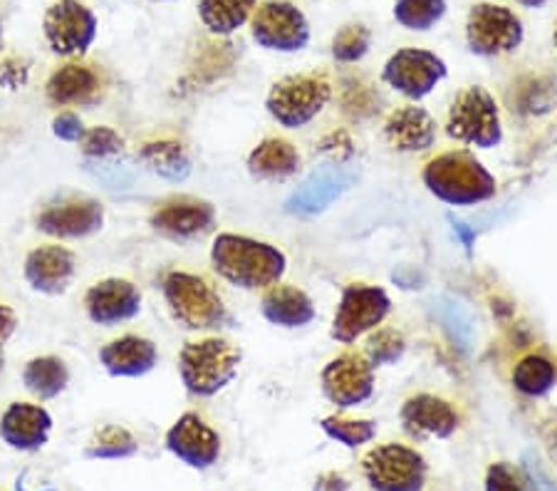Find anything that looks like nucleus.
I'll return each instance as SVG.
<instances>
[{
    "label": "nucleus",
    "instance_id": "f257e3e1",
    "mask_svg": "<svg viewBox=\"0 0 557 491\" xmlns=\"http://www.w3.org/2000/svg\"><path fill=\"white\" fill-rule=\"evenodd\" d=\"M211 266L223 281L244 291H268L281 283L287 258L281 248L244 234H219L211 246Z\"/></svg>",
    "mask_w": 557,
    "mask_h": 491
},
{
    "label": "nucleus",
    "instance_id": "f03ea898",
    "mask_svg": "<svg viewBox=\"0 0 557 491\" xmlns=\"http://www.w3.org/2000/svg\"><path fill=\"white\" fill-rule=\"evenodd\" d=\"M421 182L448 207H475L496 196L493 176L471 149H451L431 159L421 172Z\"/></svg>",
    "mask_w": 557,
    "mask_h": 491
},
{
    "label": "nucleus",
    "instance_id": "7ed1b4c3",
    "mask_svg": "<svg viewBox=\"0 0 557 491\" xmlns=\"http://www.w3.org/2000/svg\"><path fill=\"white\" fill-rule=\"evenodd\" d=\"M244 353L223 337H199L188 341L178 353V378L188 395L215 397L226 390L240 370Z\"/></svg>",
    "mask_w": 557,
    "mask_h": 491
},
{
    "label": "nucleus",
    "instance_id": "20e7f679",
    "mask_svg": "<svg viewBox=\"0 0 557 491\" xmlns=\"http://www.w3.org/2000/svg\"><path fill=\"white\" fill-rule=\"evenodd\" d=\"M166 308L178 326L196 333L231 328V312L219 291L199 273L169 271L161 281Z\"/></svg>",
    "mask_w": 557,
    "mask_h": 491
},
{
    "label": "nucleus",
    "instance_id": "39448f33",
    "mask_svg": "<svg viewBox=\"0 0 557 491\" xmlns=\"http://www.w3.org/2000/svg\"><path fill=\"white\" fill-rule=\"evenodd\" d=\"M332 100V85L325 75H287L271 87L265 110L285 130H300L325 110Z\"/></svg>",
    "mask_w": 557,
    "mask_h": 491
},
{
    "label": "nucleus",
    "instance_id": "423d86ee",
    "mask_svg": "<svg viewBox=\"0 0 557 491\" xmlns=\"http://www.w3.org/2000/svg\"><path fill=\"white\" fill-rule=\"evenodd\" d=\"M448 137L475 149H493L503 142L500 112L486 87L471 85L456 95L446 120Z\"/></svg>",
    "mask_w": 557,
    "mask_h": 491
},
{
    "label": "nucleus",
    "instance_id": "0eeeda50",
    "mask_svg": "<svg viewBox=\"0 0 557 491\" xmlns=\"http://www.w3.org/2000/svg\"><path fill=\"white\" fill-rule=\"evenodd\" d=\"M362 471L374 491H424L429 464L414 446L386 442L364 454Z\"/></svg>",
    "mask_w": 557,
    "mask_h": 491
},
{
    "label": "nucleus",
    "instance_id": "6e6552de",
    "mask_svg": "<svg viewBox=\"0 0 557 491\" xmlns=\"http://www.w3.org/2000/svg\"><path fill=\"white\" fill-rule=\"evenodd\" d=\"M389 312L392 298L380 285L349 283L343 289V296H339L335 308L330 337L343 345H352L362 335L380 328Z\"/></svg>",
    "mask_w": 557,
    "mask_h": 491
},
{
    "label": "nucleus",
    "instance_id": "1a4fd4ad",
    "mask_svg": "<svg viewBox=\"0 0 557 491\" xmlns=\"http://www.w3.org/2000/svg\"><path fill=\"white\" fill-rule=\"evenodd\" d=\"M250 35L263 50L298 52L310 42V23L298 5L287 0H265L250 15Z\"/></svg>",
    "mask_w": 557,
    "mask_h": 491
},
{
    "label": "nucleus",
    "instance_id": "9d476101",
    "mask_svg": "<svg viewBox=\"0 0 557 491\" xmlns=\"http://www.w3.org/2000/svg\"><path fill=\"white\" fill-rule=\"evenodd\" d=\"M97 15L79 0H55L42 17L48 48L60 58H83L97 40Z\"/></svg>",
    "mask_w": 557,
    "mask_h": 491
},
{
    "label": "nucleus",
    "instance_id": "9b49d317",
    "mask_svg": "<svg viewBox=\"0 0 557 491\" xmlns=\"http://www.w3.org/2000/svg\"><path fill=\"white\" fill-rule=\"evenodd\" d=\"M466 40L473 56H508L523 42V23L506 5L479 3L471 8L469 21H466Z\"/></svg>",
    "mask_w": 557,
    "mask_h": 491
},
{
    "label": "nucleus",
    "instance_id": "f8f14e48",
    "mask_svg": "<svg viewBox=\"0 0 557 491\" xmlns=\"http://www.w3.org/2000/svg\"><path fill=\"white\" fill-rule=\"evenodd\" d=\"M104 226V207L89 196L67 194L45 204L35 217V229L40 234L60 241H77L95 236Z\"/></svg>",
    "mask_w": 557,
    "mask_h": 491
},
{
    "label": "nucleus",
    "instance_id": "ddd939ff",
    "mask_svg": "<svg viewBox=\"0 0 557 491\" xmlns=\"http://www.w3.org/2000/svg\"><path fill=\"white\" fill-rule=\"evenodd\" d=\"M448 67L436 52L404 48L386 60L382 79L407 100H424L434 93L436 85L446 79Z\"/></svg>",
    "mask_w": 557,
    "mask_h": 491
},
{
    "label": "nucleus",
    "instance_id": "4468645a",
    "mask_svg": "<svg viewBox=\"0 0 557 491\" xmlns=\"http://www.w3.org/2000/svg\"><path fill=\"white\" fill-rule=\"evenodd\" d=\"M320 385L332 405L352 409L374 395V368L364 353H343L322 368Z\"/></svg>",
    "mask_w": 557,
    "mask_h": 491
},
{
    "label": "nucleus",
    "instance_id": "2eb2a0df",
    "mask_svg": "<svg viewBox=\"0 0 557 491\" xmlns=\"http://www.w3.org/2000/svg\"><path fill=\"white\" fill-rule=\"evenodd\" d=\"M164 444L172 457L191 469L206 471L221 459V434L201 415L184 413L169 427Z\"/></svg>",
    "mask_w": 557,
    "mask_h": 491
},
{
    "label": "nucleus",
    "instance_id": "dca6fc26",
    "mask_svg": "<svg viewBox=\"0 0 557 491\" xmlns=\"http://www.w3.org/2000/svg\"><path fill=\"white\" fill-rule=\"evenodd\" d=\"M151 229L172 241H194L211 234L215 226L213 204L196 196H172L157 204L149 217Z\"/></svg>",
    "mask_w": 557,
    "mask_h": 491
},
{
    "label": "nucleus",
    "instance_id": "f3484780",
    "mask_svg": "<svg viewBox=\"0 0 557 491\" xmlns=\"http://www.w3.org/2000/svg\"><path fill=\"white\" fill-rule=\"evenodd\" d=\"M355 184V172L343 164H325L305 179L285 201L290 217H318L349 192Z\"/></svg>",
    "mask_w": 557,
    "mask_h": 491
},
{
    "label": "nucleus",
    "instance_id": "a211bd4d",
    "mask_svg": "<svg viewBox=\"0 0 557 491\" xmlns=\"http://www.w3.org/2000/svg\"><path fill=\"white\" fill-rule=\"evenodd\" d=\"M85 312L102 328L129 323L141 312V291L127 279H102L87 289Z\"/></svg>",
    "mask_w": 557,
    "mask_h": 491
},
{
    "label": "nucleus",
    "instance_id": "6ab92c4d",
    "mask_svg": "<svg viewBox=\"0 0 557 491\" xmlns=\"http://www.w3.org/2000/svg\"><path fill=\"white\" fill-rule=\"evenodd\" d=\"M77 275V256L60 244H42L25 256L23 279L40 296H62Z\"/></svg>",
    "mask_w": 557,
    "mask_h": 491
},
{
    "label": "nucleus",
    "instance_id": "aec40b11",
    "mask_svg": "<svg viewBox=\"0 0 557 491\" xmlns=\"http://www.w3.org/2000/svg\"><path fill=\"white\" fill-rule=\"evenodd\" d=\"M52 415L35 402H11L0 415V440L11 450L33 454L50 442Z\"/></svg>",
    "mask_w": 557,
    "mask_h": 491
},
{
    "label": "nucleus",
    "instance_id": "412c9836",
    "mask_svg": "<svg viewBox=\"0 0 557 491\" xmlns=\"http://www.w3.org/2000/svg\"><path fill=\"white\" fill-rule=\"evenodd\" d=\"M45 95L55 107H89L104 95V77L89 62L70 60L48 77Z\"/></svg>",
    "mask_w": 557,
    "mask_h": 491
},
{
    "label": "nucleus",
    "instance_id": "4be33fe9",
    "mask_svg": "<svg viewBox=\"0 0 557 491\" xmlns=\"http://www.w3.org/2000/svg\"><path fill=\"white\" fill-rule=\"evenodd\" d=\"M399 417L404 430L414 437V440H429V437L448 440L458 430V425H461V417H458L451 402L429 395V392L411 395L401 405Z\"/></svg>",
    "mask_w": 557,
    "mask_h": 491
},
{
    "label": "nucleus",
    "instance_id": "5701e85b",
    "mask_svg": "<svg viewBox=\"0 0 557 491\" xmlns=\"http://www.w3.org/2000/svg\"><path fill=\"white\" fill-rule=\"evenodd\" d=\"M100 365L116 380L144 378L159 365V351L149 337L127 333L100 347Z\"/></svg>",
    "mask_w": 557,
    "mask_h": 491
},
{
    "label": "nucleus",
    "instance_id": "b1692460",
    "mask_svg": "<svg viewBox=\"0 0 557 491\" xmlns=\"http://www.w3.org/2000/svg\"><path fill=\"white\" fill-rule=\"evenodd\" d=\"M436 120L424 110V107L407 105L397 107L384 122V139L389 142L392 149L417 155L434 147L436 142Z\"/></svg>",
    "mask_w": 557,
    "mask_h": 491
},
{
    "label": "nucleus",
    "instance_id": "393cba45",
    "mask_svg": "<svg viewBox=\"0 0 557 491\" xmlns=\"http://www.w3.org/2000/svg\"><path fill=\"white\" fill-rule=\"evenodd\" d=\"M260 312L268 323L277 328H305L318 316L308 293L290 283L271 285L260 298Z\"/></svg>",
    "mask_w": 557,
    "mask_h": 491
},
{
    "label": "nucleus",
    "instance_id": "a878e982",
    "mask_svg": "<svg viewBox=\"0 0 557 491\" xmlns=\"http://www.w3.org/2000/svg\"><path fill=\"white\" fill-rule=\"evenodd\" d=\"M300 151L283 137H265L248 155V172L258 182H285L300 172Z\"/></svg>",
    "mask_w": 557,
    "mask_h": 491
},
{
    "label": "nucleus",
    "instance_id": "bb28decb",
    "mask_svg": "<svg viewBox=\"0 0 557 491\" xmlns=\"http://www.w3.org/2000/svg\"><path fill=\"white\" fill-rule=\"evenodd\" d=\"M23 385L38 400H55L70 385V368L58 355H38L25 363Z\"/></svg>",
    "mask_w": 557,
    "mask_h": 491
},
{
    "label": "nucleus",
    "instance_id": "cd10ccee",
    "mask_svg": "<svg viewBox=\"0 0 557 491\" xmlns=\"http://www.w3.org/2000/svg\"><path fill=\"white\" fill-rule=\"evenodd\" d=\"M137 159L151 174L166 179V182H184L191 174V157L174 139L144 142L137 151Z\"/></svg>",
    "mask_w": 557,
    "mask_h": 491
},
{
    "label": "nucleus",
    "instance_id": "c85d7f7f",
    "mask_svg": "<svg viewBox=\"0 0 557 491\" xmlns=\"http://www.w3.org/2000/svg\"><path fill=\"white\" fill-rule=\"evenodd\" d=\"M258 0H199L201 23L213 35H231L250 21Z\"/></svg>",
    "mask_w": 557,
    "mask_h": 491
},
{
    "label": "nucleus",
    "instance_id": "c756f323",
    "mask_svg": "<svg viewBox=\"0 0 557 491\" xmlns=\"http://www.w3.org/2000/svg\"><path fill=\"white\" fill-rule=\"evenodd\" d=\"M510 380H513V388L520 392V395L543 397L555 388L557 372H555V365L547 360V357L533 353V355L520 357L513 368V375H510Z\"/></svg>",
    "mask_w": 557,
    "mask_h": 491
},
{
    "label": "nucleus",
    "instance_id": "7c9ffc66",
    "mask_svg": "<svg viewBox=\"0 0 557 491\" xmlns=\"http://www.w3.org/2000/svg\"><path fill=\"white\" fill-rule=\"evenodd\" d=\"M139 452V444L134 440V434L122 425H104L92 434V440L87 442L85 454L89 459H102V462H116V459H129Z\"/></svg>",
    "mask_w": 557,
    "mask_h": 491
},
{
    "label": "nucleus",
    "instance_id": "2f4dec72",
    "mask_svg": "<svg viewBox=\"0 0 557 491\" xmlns=\"http://www.w3.org/2000/svg\"><path fill=\"white\" fill-rule=\"evenodd\" d=\"M446 15V0H394V21L407 30H431Z\"/></svg>",
    "mask_w": 557,
    "mask_h": 491
},
{
    "label": "nucleus",
    "instance_id": "473e14b6",
    "mask_svg": "<svg viewBox=\"0 0 557 491\" xmlns=\"http://www.w3.org/2000/svg\"><path fill=\"white\" fill-rule=\"evenodd\" d=\"M322 432H325L332 442L347 446V450H357L376 437V422L372 419H352L343 415H330L322 419Z\"/></svg>",
    "mask_w": 557,
    "mask_h": 491
},
{
    "label": "nucleus",
    "instance_id": "72a5a7b5",
    "mask_svg": "<svg viewBox=\"0 0 557 491\" xmlns=\"http://www.w3.org/2000/svg\"><path fill=\"white\" fill-rule=\"evenodd\" d=\"M404 353H407V341L397 328H376L364 343V357L372 363V368L397 365Z\"/></svg>",
    "mask_w": 557,
    "mask_h": 491
},
{
    "label": "nucleus",
    "instance_id": "f704fd0d",
    "mask_svg": "<svg viewBox=\"0 0 557 491\" xmlns=\"http://www.w3.org/2000/svg\"><path fill=\"white\" fill-rule=\"evenodd\" d=\"M370 45H372V33L367 30L362 23L345 25V28L332 38V58L349 65V62L362 60L367 52H370Z\"/></svg>",
    "mask_w": 557,
    "mask_h": 491
},
{
    "label": "nucleus",
    "instance_id": "c9c22d12",
    "mask_svg": "<svg viewBox=\"0 0 557 491\" xmlns=\"http://www.w3.org/2000/svg\"><path fill=\"white\" fill-rule=\"evenodd\" d=\"M79 149L87 159H112L120 157L124 151V137L116 130L107 127V124H100V127H92L85 132V137L79 139Z\"/></svg>",
    "mask_w": 557,
    "mask_h": 491
},
{
    "label": "nucleus",
    "instance_id": "e433bc0d",
    "mask_svg": "<svg viewBox=\"0 0 557 491\" xmlns=\"http://www.w3.org/2000/svg\"><path fill=\"white\" fill-rule=\"evenodd\" d=\"M438 318H442V323L448 330V335L454 337V343H458L461 351H469L473 343V323H471L469 312L463 310L461 303L444 298L442 306H438Z\"/></svg>",
    "mask_w": 557,
    "mask_h": 491
},
{
    "label": "nucleus",
    "instance_id": "4c0bfd02",
    "mask_svg": "<svg viewBox=\"0 0 557 491\" xmlns=\"http://www.w3.org/2000/svg\"><path fill=\"white\" fill-rule=\"evenodd\" d=\"M30 79V60L23 56H3L0 58V87L5 89H21L28 85Z\"/></svg>",
    "mask_w": 557,
    "mask_h": 491
},
{
    "label": "nucleus",
    "instance_id": "58836bf2",
    "mask_svg": "<svg viewBox=\"0 0 557 491\" xmlns=\"http://www.w3.org/2000/svg\"><path fill=\"white\" fill-rule=\"evenodd\" d=\"M486 491H525V487L508 462H496L486 471Z\"/></svg>",
    "mask_w": 557,
    "mask_h": 491
},
{
    "label": "nucleus",
    "instance_id": "ea45409f",
    "mask_svg": "<svg viewBox=\"0 0 557 491\" xmlns=\"http://www.w3.org/2000/svg\"><path fill=\"white\" fill-rule=\"evenodd\" d=\"M85 122L79 120L77 112L72 110H62L55 114V120H52V134L60 142H70V145H79V139L85 137Z\"/></svg>",
    "mask_w": 557,
    "mask_h": 491
},
{
    "label": "nucleus",
    "instance_id": "a19ab883",
    "mask_svg": "<svg viewBox=\"0 0 557 491\" xmlns=\"http://www.w3.org/2000/svg\"><path fill=\"white\" fill-rule=\"evenodd\" d=\"M349 489V481L337 475V471H325V475H320L314 479V487L312 491H347Z\"/></svg>",
    "mask_w": 557,
    "mask_h": 491
},
{
    "label": "nucleus",
    "instance_id": "79ce46f5",
    "mask_svg": "<svg viewBox=\"0 0 557 491\" xmlns=\"http://www.w3.org/2000/svg\"><path fill=\"white\" fill-rule=\"evenodd\" d=\"M15 328H17L15 310L11 306H5V303H0V347H3L8 341H11V335L15 333Z\"/></svg>",
    "mask_w": 557,
    "mask_h": 491
},
{
    "label": "nucleus",
    "instance_id": "37998d69",
    "mask_svg": "<svg viewBox=\"0 0 557 491\" xmlns=\"http://www.w3.org/2000/svg\"><path fill=\"white\" fill-rule=\"evenodd\" d=\"M454 229H456V234H461V238H463V244H466V246H471L473 231H469V229H466V223H461V221H454Z\"/></svg>",
    "mask_w": 557,
    "mask_h": 491
},
{
    "label": "nucleus",
    "instance_id": "c03bdc74",
    "mask_svg": "<svg viewBox=\"0 0 557 491\" xmlns=\"http://www.w3.org/2000/svg\"><path fill=\"white\" fill-rule=\"evenodd\" d=\"M523 8H543L545 3H550V0H516Z\"/></svg>",
    "mask_w": 557,
    "mask_h": 491
},
{
    "label": "nucleus",
    "instance_id": "a18cd8bd",
    "mask_svg": "<svg viewBox=\"0 0 557 491\" xmlns=\"http://www.w3.org/2000/svg\"><path fill=\"white\" fill-rule=\"evenodd\" d=\"M5 368V355H3V347H0V372Z\"/></svg>",
    "mask_w": 557,
    "mask_h": 491
},
{
    "label": "nucleus",
    "instance_id": "49530a36",
    "mask_svg": "<svg viewBox=\"0 0 557 491\" xmlns=\"http://www.w3.org/2000/svg\"><path fill=\"white\" fill-rule=\"evenodd\" d=\"M0 42H3V23H0Z\"/></svg>",
    "mask_w": 557,
    "mask_h": 491
},
{
    "label": "nucleus",
    "instance_id": "de8ad7c7",
    "mask_svg": "<svg viewBox=\"0 0 557 491\" xmlns=\"http://www.w3.org/2000/svg\"><path fill=\"white\" fill-rule=\"evenodd\" d=\"M555 45H557V28H555Z\"/></svg>",
    "mask_w": 557,
    "mask_h": 491
},
{
    "label": "nucleus",
    "instance_id": "09e8293b",
    "mask_svg": "<svg viewBox=\"0 0 557 491\" xmlns=\"http://www.w3.org/2000/svg\"><path fill=\"white\" fill-rule=\"evenodd\" d=\"M157 3H166V0H157Z\"/></svg>",
    "mask_w": 557,
    "mask_h": 491
}]
</instances>
